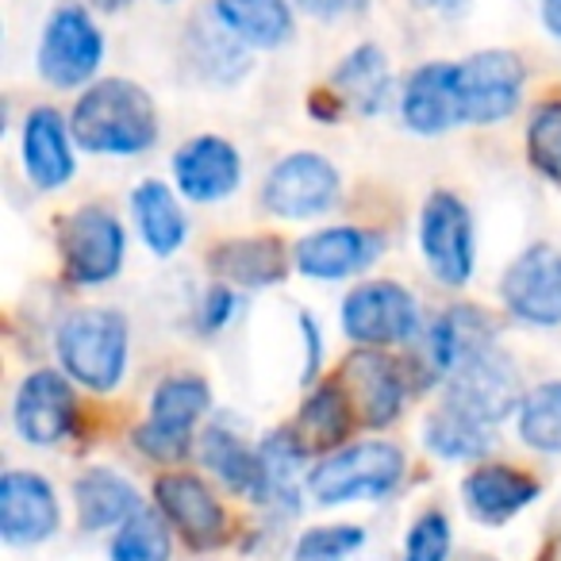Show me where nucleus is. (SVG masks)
Listing matches in <instances>:
<instances>
[{"instance_id": "1", "label": "nucleus", "mask_w": 561, "mask_h": 561, "mask_svg": "<svg viewBox=\"0 0 561 561\" xmlns=\"http://www.w3.org/2000/svg\"><path fill=\"white\" fill-rule=\"evenodd\" d=\"M70 131L89 154L135 158L158 142V108L142 85L108 78L78 96Z\"/></svg>"}, {"instance_id": "2", "label": "nucleus", "mask_w": 561, "mask_h": 561, "mask_svg": "<svg viewBox=\"0 0 561 561\" xmlns=\"http://www.w3.org/2000/svg\"><path fill=\"white\" fill-rule=\"evenodd\" d=\"M58 362L70 381L112 392L127 374V320L112 308L73 312L58 331Z\"/></svg>"}, {"instance_id": "3", "label": "nucleus", "mask_w": 561, "mask_h": 561, "mask_svg": "<svg viewBox=\"0 0 561 561\" xmlns=\"http://www.w3.org/2000/svg\"><path fill=\"white\" fill-rule=\"evenodd\" d=\"M404 477V454L392 443H358L335 450L308 473V492L316 504L335 507L351 500L389 496Z\"/></svg>"}, {"instance_id": "4", "label": "nucleus", "mask_w": 561, "mask_h": 561, "mask_svg": "<svg viewBox=\"0 0 561 561\" xmlns=\"http://www.w3.org/2000/svg\"><path fill=\"white\" fill-rule=\"evenodd\" d=\"M446 404L458 408L461 415L477 423H500L507 412L523 404V381L515 362L496 346V339L477 351H469L466 358L454 366V374L446 377Z\"/></svg>"}, {"instance_id": "5", "label": "nucleus", "mask_w": 561, "mask_h": 561, "mask_svg": "<svg viewBox=\"0 0 561 561\" xmlns=\"http://www.w3.org/2000/svg\"><path fill=\"white\" fill-rule=\"evenodd\" d=\"M58 254L73 285H108L127 257V231L112 211L78 208L58 224Z\"/></svg>"}, {"instance_id": "6", "label": "nucleus", "mask_w": 561, "mask_h": 561, "mask_svg": "<svg viewBox=\"0 0 561 561\" xmlns=\"http://www.w3.org/2000/svg\"><path fill=\"white\" fill-rule=\"evenodd\" d=\"M104 58V35L81 4L50 12L39 43V73L55 89H78L93 81Z\"/></svg>"}, {"instance_id": "7", "label": "nucleus", "mask_w": 561, "mask_h": 561, "mask_svg": "<svg viewBox=\"0 0 561 561\" xmlns=\"http://www.w3.org/2000/svg\"><path fill=\"white\" fill-rule=\"evenodd\" d=\"M211 392L201 377H165L150 397V420L135 431V446L154 461H181Z\"/></svg>"}, {"instance_id": "8", "label": "nucleus", "mask_w": 561, "mask_h": 561, "mask_svg": "<svg viewBox=\"0 0 561 561\" xmlns=\"http://www.w3.org/2000/svg\"><path fill=\"white\" fill-rule=\"evenodd\" d=\"M343 331L366 351L412 343L420 335V305L397 280H366L343 300Z\"/></svg>"}, {"instance_id": "9", "label": "nucleus", "mask_w": 561, "mask_h": 561, "mask_svg": "<svg viewBox=\"0 0 561 561\" xmlns=\"http://www.w3.org/2000/svg\"><path fill=\"white\" fill-rule=\"evenodd\" d=\"M339 170L323 154L297 150L280 158L262 185V208L277 219H312L323 216L339 201Z\"/></svg>"}, {"instance_id": "10", "label": "nucleus", "mask_w": 561, "mask_h": 561, "mask_svg": "<svg viewBox=\"0 0 561 561\" xmlns=\"http://www.w3.org/2000/svg\"><path fill=\"white\" fill-rule=\"evenodd\" d=\"M504 308L527 328H558L561 323V250L550 242L527 247L500 280Z\"/></svg>"}, {"instance_id": "11", "label": "nucleus", "mask_w": 561, "mask_h": 561, "mask_svg": "<svg viewBox=\"0 0 561 561\" xmlns=\"http://www.w3.org/2000/svg\"><path fill=\"white\" fill-rule=\"evenodd\" d=\"M420 250L443 285L461 289L473 277V219L454 193H431L420 216Z\"/></svg>"}, {"instance_id": "12", "label": "nucleus", "mask_w": 561, "mask_h": 561, "mask_svg": "<svg viewBox=\"0 0 561 561\" xmlns=\"http://www.w3.org/2000/svg\"><path fill=\"white\" fill-rule=\"evenodd\" d=\"M523 62L512 50H481L458 62V96L466 124H500L519 108Z\"/></svg>"}, {"instance_id": "13", "label": "nucleus", "mask_w": 561, "mask_h": 561, "mask_svg": "<svg viewBox=\"0 0 561 561\" xmlns=\"http://www.w3.org/2000/svg\"><path fill=\"white\" fill-rule=\"evenodd\" d=\"M12 420L24 443L32 446H55L78 423V397L73 385L58 369H35L20 381L16 404H12Z\"/></svg>"}, {"instance_id": "14", "label": "nucleus", "mask_w": 561, "mask_h": 561, "mask_svg": "<svg viewBox=\"0 0 561 561\" xmlns=\"http://www.w3.org/2000/svg\"><path fill=\"white\" fill-rule=\"evenodd\" d=\"M55 489L39 473L12 469L0 477V535L12 546H39L58 530Z\"/></svg>"}, {"instance_id": "15", "label": "nucleus", "mask_w": 561, "mask_h": 561, "mask_svg": "<svg viewBox=\"0 0 561 561\" xmlns=\"http://www.w3.org/2000/svg\"><path fill=\"white\" fill-rule=\"evenodd\" d=\"M339 389L346 392L354 415L366 427H389L404 408V374L381 351L351 354L339 374Z\"/></svg>"}, {"instance_id": "16", "label": "nucleus", "mask_w": 561, "mask_h": 561, "mask_svg": "<svg viewBox=\"0 0 561 561\" xmlns=\"http://www.w3.org/2000/svg\"><path fill=\"white\" fill-rule=\"evenodd\" d=\"M173 181L185 201L216 204L239 188L242 181V158L219 135H196L193 142L173 154Z\"/></svg>"}, {"instance_id": "17", "label": "nucleus", "mask_w": 561, "mask_h": 561, "mask_svg": "<svg viewBox=\"0 0 561 561\" xmlns=\"http://www.w3.org/2000/svg\"><path fill=\"white\" fill-rule=\"evenodd\" d=\"M154 500L162 515L185 535L193 550H211L224 542L227 535V515L211 489L193 473H165L154 484Z\"/></svg>"}, {"instance_id": "18", "label": "nucleus", "mask_w": 561, "mask_h": 561, "mask_svg": "<svg viewBox=\"0 0 561 561\" xmlns=\"http://www.w3.org/2000/svg\"><path fill=\"white\" fill-rule=\"evenodd\" d=\"M385 239L362 227H323L297 242V270L312 280H343L369 270L381 257Z\"/></svg>"}, {"instance_id": "19", "label": "nucleus", "mask_w": 561, "mask_h": 561, "mask_svg": "<svg viewBox=\"0 0 561 561\" xmlns=\"http://www.w3.org/2000/svg\"><path fill=\"white\" fill-rule=\"evenodd\" d=\"M20 158L32 178L35 188L50 193V188L70 185L73 178V131L55 108H35L24 124V139H20Z\"/></svg>"}, {"instance_id": "20", "label": "nucleus", "mask_w": 561, "mask_h": 561, "mask_svg": "<svg viewBox=\"0 0 561 561\" xmlns=\"http://www.w3.org/2000/svg\"><path fill=\"white\" fill-rule=\"evenodd\" d=\"M404 124L420 135H443L466 124L458 96V66L431 62L408 78L404 89Z\"/></svg>"}, {"instance_id": "21", "label": "nucleus", "mask_w": 561, "mask_h": 561, "mask_svg": "<svg viewBox=\"0 0 561 561\" xmlns=\"http://www.w3.org/2000/svg\"><path fill=\"white\" fill-rule=\"evenodd\" d=\"M208 265L219 280L234 285V289H270L277 280H285L289 257L280 239L270 234H254V239H227L208 254Z\"/></svg>"}, {"instance_id": "22", "label": "nucleus", "mask_w": 561, "mask_h": 561, "mask_svg": "<svg viewBox=\"0 0 561 561\" xmlns=\"http://www.w3.org/2000/svg\"><path fill=\"white\" fill-rule=\"evenodd\" d=\"M469 512L481 523H507L538 500V481L512 466H481L461 484Z\"/></svg>"}, {"instance_id": "23", "label": "nucleus", "mask_w": 561, "mask_h": 561, "mask_svg": "<svg viewBox=\"0 0 561 561\" xmlns=\"http://www.w3.org/2000/svg\"><path fill=\"white\" fill-rule=\"evenodd\" d=\"M389 62H385V50L374 43H362L358 50H351L331 73V93L343 101V108L358 112V116L381 112V104L389 101Z\"/></svg>"}, {"instance_id": "24", "label": "nucleus", "mask_w": 561, "mask_h": 561, "mask_svg": "<svg viewBox=\"0 0 561 561\" xmlns=\"http://www.w3.org/2000/svg\"><path fill=\"white\" fill-rule=\"evenodd\" d=\"M185 55H188V62L196 66V73H201L204 81H216V85H234V81L250 70L247 43L234 39V35L219 24L216 12L193 20L188 39H185Z\"/></svg>"}, {"instance_id": "25", "label": "nucleus", "mask_w": 561, "mask_h": 561, "mask_svg": "<svg viewBox=\"0 0 561 561\" xmlns=\"http://www.w3.org/2000/svg\"><path fill=\"white\" fill-rule=\"evenodd\" d=\"M211 12L219 24L247 47H285L293 39V4L289 0H216Z\"/></svg>"}, {"instance_id": "26", "label": "nucleus", "mask_w": 561, "mask_h": 561, "mask_svg": "<svg viewBox=\"0 0 561 561\" xmlns=\"http://www.w3.org/2000/svg\"><path fill=\"white\" fill-rule=\"evenodd\" d=\"M131 211H135V224H139V234L150 254H158V257L178 254L188 234V219H185V211H181L170 185H162V181H142L131 193Z\"/></svg>"}, {"instance_id": "27", "label": "nucleus", "mask_w": 561, "mask_h": 561, "mask_svg": "<svg viewBox=\"0 0 561 561\" xmlns=\"http://www.w3.org/2000/svg\"><path fill=\"white\" fill-rule=\"evenodd\" d=\"M73 500H78V519L85 530L116 527L142 512L139 492L112 469H85L73 484Z\"/></svg>"}, {"instance_id": "28", "label": "nucleus", "mask_w": 561, "mask_h": 561, "mask_svg": "<svg viewBox=\"0 0 561 561\" xmlns=\"http://www.w3.org/2000/svg\"><path fill=\"white\" fill-rule=\"evenodd\" d=\"M354 420H358V415H354L346 392L339 389V381L320 385V389L305 400V408H300V420H297V427H293V435L300 438L305 454H323V450H335V446L351 435Z\"/></svg>"}, {"instance_id": "29", "label": "nucleus", "mask_w": 561, "mask_h": 561, "mask_svg": "<svg viewBox=\"0 0 561 561\" xmlns=\"http://www.w3.org/2000/svg\"><path fill=\"white\" fill-rule=\"evenodd\" d=\"M262 492H257V504L265 507H285V512H297V473L305 466V446L293 431H277L262 443Z\"/></svg>"}, {"instance_id": "30", "label": "nucleus", "mask_w": 561, "mask_h": 561, "mask_svg": "<svg viewBox=\"0 0 561 561\" xmlns=\"http://www.w3.org/2000/svg\"><path fill=\"white\" fill-rule=\"evenodd\" d=\"M201 461L227 484L231 492H250L257 500L262 492V454L247 450L234 431L208 427L201 435Z\"/></svg>"}, {"instance_id": "31", "label": "nucleus", "mask_w": 561, "mask_h": 561, "mask_svg": "<svg viewBox=\"0 0 561 561\" xmlns=\"http://www.w3.org/2000/svg\"><path fill=\"white\" fill-rule=\"evenodd\" d=\"M423 443L446 461H473L489 450V431H484V423L461 415L458 408L443 404L423 427Z\"/></svg>"}, {"instance_id": "32", "label": "nucleus", "mask_w": 561, "mask_h": 561, "mask_svg": "<svg viewBox=\"0 0 561 561\" xmlns=\"http://www.w3.org/2000/svg\"><path fill=\"white\" fill-rule=\"evenodd\" d=\"M519 438L530 450L561 454V381H546L523 397Z\"/></svg>"}, {"instance_id": "33", "label": "nucleus", "mask_w": 561, "mask_h": 561, "mask_svg": "<svg viewBox=\"0 0 561 561\" xmlns=\"http://www.w3.org/2000/svg\"><path fill=\"white\" fill-rule=\"evenodd\" d=\"M112 561H170V530L162 515H131L112 542Z\"/></svg>"}, {"instance_id": "34", "label": "nucleus", "mask_w": 561, "mask_h": 561, "mask_svg": "<svg viewBox=\"0 0 561 561\" xmlns=\"http://www.w3.org/2000/svg\"><path fill=\"white\" fill-rule=\"evenodd\" d=\"M527 158L546 181L561 185V101H546L530 112Z\"/></svg>"}, {"instance_id": "35", "label": "nucleus", "mask_w": 561, "mask_h": 561, "mask_svg": "<svg viewBox=\"0 0 561 561\" xmlns=\"http://www.w3.org/2000/svg\"><path fill=\"white\" fill-rule=\"evenodd\" d=\"M362 542L366 535L358 527H316L300 535L297 561H346Z\"/></svg>"}, {"instance_id": "36", "label": "nucleus", "mask_w": 561, "mask_h": 561, "mask_svg": "<svg viewBox=\"0 0 561 561\" xmlns=\"http://www.w3.org/2000/svg\"><path fill=\"white\" fill-rule=\"evenodd\" d=\"M450 553V523L443 512H423L404 542V561H446Z\"/></svg>"}, {"instance_id": "37", "label": "nucleus", "mask_w": 561, "mask_h": 561, "mask_svg": "<svg viewBox=\"0 0 561 561\" xmlns=\"http://www.w3.org/2000/svg\"><path fill=\"white\" fill-rule=\"evenodd\" d=\"M231 312H234L231 289H224V285L208 289V293H204V300H201V331H204V335H216V331H224V323L231 320Z\"/></svg>"}, {"instance_id": "38", "label": "nucleus", "mask_w": 561, "mask_h": 561, "mask_svg": "<svg viewBox=\"0 0 561 561\" xmlns=\"http://www.w3.org/2000/svg\"><path fill=\"white\" fill-rule=\"evenodd\" d=\"M293 4L312 20H346L369 9V0H293Z\"/></svg>"}, {"instance_id": "39", "label": "nucleus", "mask_w": 561, "mask_h": 561, "mask_svg": "<svg viewBox=\"0 0 561 561\" xmlns=\"http://www.w3.org/2000/svg\"><path fill=\"white\" fill-rule=\"evenodd\" d=\"M300 331H305V346H308V362H305V381H312L316 369H320V354H323V339L316 328L312 316H300Z\"/></svg>"}, {"instance_id": "40", "label": "nucleus", "mask_w": 561, "mask_h": 561, "mask_svg": "<svg viewBox=\"0 0 561 561\" xmlns=\"http://www.w3.org/2000/svg\"><path fill=\"white\" fill-rule=\"evenodd\" d=\"M542 24L546 32L561 39V0H542Z\"/></svg>"}, {"instance_id": "41", "label": "nucleus", "mask_w": 561, "mask_h": 561, "mask_svg": "<svg viewBox=\"0 0 561 561\" xmlns=\"http://www.w3.org/2000/svg\"><path fill=\"white\" fill-rule=\"evenodd\" d=\"M412 4H420V9H431V12H466L469 0H412Z\"/></svg>"}, {"instance_id": "42", "label": "nucleus", "mask_w": 561, "mask_h": 561, "mask_svg": "<svg viewBox=\"0 0 561 561\" xmlns=\"http://www.w3.org/2000/svg\"><path fill=\"white\" fill-rule=\"evenodd\" d=\"M93 9H101V12H119V9H127L131 0H89Z\"/></svg>"}, {"instance_id": "43", "label": "nucleus", "mask_w": 561, "mask_h": 561, "mask_svg": "<svg viewBox=\"0 0 561 561\" xmlns=\"http://www.w3.org/2000/svg\"><path fill=\"white\" fill-rule=\"evenodd\" d=\"M165 4H173V0H165Z\"/></svg>"}]
</instances>
